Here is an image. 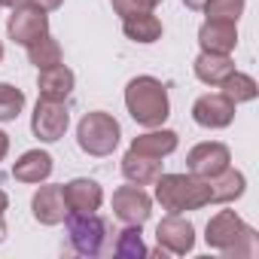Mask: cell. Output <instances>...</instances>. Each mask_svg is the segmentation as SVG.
<instances>
[{"label": "cell", "mask_w": 259, "mask_h": 259, "mask_svg": "<svg viewBox=\"0 0 259 259\" xmlns=\"http://www.w3.org/2000/svg\"><path fill=\"white\" fill-rule=\"evenodd\" d=\"M73 70L64 67V64H55V67H46L40 70V79H37V89H40V98H49V101H67V95L73 92Z\"/></svg>", "instance_id": "16"}, {"label": "cell", "mask_w": 259, "mask_h": 259, "mask_svg": "<svg viewBox=\"0 0 259 259\" xmlns=\"http://www.w3.org/2000/svg\"><path fill=\"white\" fill-rule=\"evenodd\" d=\"M113 253H116L119 259H138V256H147L150 250L144 247V238H141V226H125V229L116 235Z\"/></svg>", "instance_id": "24"}, {"label": "cell", "mask_w": 259, "mask_h": 259, "mask_svg": "<svg viewBox=\"0 0 259 259\" xmlns=\"http://www.w3.org/2000/svg\"><path fill=\"white\" fill-rule=\"evenodd\" d=\"M64 226H67L70 247H73L79 256H101V253L107 250L110 226H107V220L98 217L95 210H92V213H67V217H64Z\"/></svg>", "instance_id": "5"}, {"label": "cell", "mask_w": 259, "mask_h": 259, "mask_svg": "<svg viewBox=\"0 0 259 259\" xmlns=\"http://www.w3.org/2000/svg\"><path fill=\"white\" fill-rule=\"evenodd\" d=\"M7 241V223H4V217H0V244Z\"/></svg>", "instance_id": "33"}, {"label": "cell", "mask_w": 259, "mask_h": 259, "mask_svg": "<svg viewBox=\"0 0 259 259\" xmlns=\"http://www.w3.org/2000/svg\"><path fill=\"white\" fill-rule=\"evenodd\" d=\"M177 132H171V128H150L147 135H138L132 141V153H141V156H150V159H165L177 150Z\"/></svg>", "instance_id": "15"}, {"label": "cell", "mask_w": 259, "mask_h": 259, "mask_svg": "<svg viewBox=\"0 0 259 259\" xmlns=\"http://www.w3.org/2000/svg\"><path fill=\"white\" fill-rule=\"evenodd\" d=\"M0 61H4V43H0Z\"/></svg>", "instance_id": "35"}, {"label": "cell", "mask_w": 259, "mask_h": 259, "mask_svg": "<svg viewBox=\"0 0 259 259\" xmlns=\"http://www.w3.org/2000/svg\"><path fill=\"white\" fill-rule=\"evenodd\" d=\"M31 213H34V220L40 226H58V223H64V217L70 213V207L64 201V186H55V183L40 186L34 192V198H31Z\"/></svg>", "instance_id": "12"}, {"label": "cell", "mask_w": 259, "mask_h": 259, "mask_svg": "<svg viewBox=\"0 0 259 259\" xmlns=\"http://www.w3.org/2000/svg\"><path fill=\"white\" fill-rule=\"evenodd\" d=\"M207 186H210V204H229V201H235V198L244 195L247 180H244L241 171H235V168L229 165L226 171H220L217 177H210Z\"/></svg>", "instance_id": "19"}, {"label": "cell", "mask_w": 259, "mask_h": 259, "mask_svg": "<svg viewBox=\"0 0 259 259\" xmlns=\"http://www.w3.org/2000/svg\"><path fill=\"white\" fill-rule=\"evenodd\" d=\"M64 201H67L70 213H92L104 204V189L98 186V180L76 177L64 186Z\"/></svg>", "instance_id": "14"}, {"label": "cell", "mask_w": 259, "mask_h": 259, "mask_svg": "<svg viewBox=\"0 0 259 259\" xmlns=\"http://www.w3.org/2000/svg\"><path fill=\"white\" fill-rule=\"evenodd\" d=\"M22 110H25V92L10 82H0V122L19 119Z\"/></svg>", "instance_id": "25"}, {"label": "cell", "mask_w": 259, "mask_h": 259, "mask_svg": "<svg viewBox=\"0 0 259 259\" xmlns=\"http://www.w3.org/2000/svg\"><path fill=\"white\" fill-rule=\"evenodd\" d=\"M7 207H10V195L0 189V217H4V210H7Z\"/></svg>", "instance_id": "31"}, {"label": "cell", "mask_w": 259, "mask_h": 259, "mask_svg": "<svg viewBox=\"0 0 259 259\" xmlns=\"http://www.w3.org/2000/svg\"><path fill=\"white\" fill-rule=\"evenodd\" d=\"M156 244H159V250H165L171 256H186L195 247V226L189 220H183L180 213H168L156 226Z\"/></svg>", "instance_id": "8"}, {"label": "cell", "mask_w": 259, "mask_h": 259, "mask_svg": "<svg viewBox=\"0 0 259 259\" xmlns=\"http://www.w3.org/2000/svg\"><path fill=\"white\" fill-rule=\"evenodd\" d=\"M229 165H232V153H229V147L220 144V141L198 144V147H192L189 156H186V168H189V174L204 177V180L217 177V174L226 171Z\"/></svg>", "instance_id": "10"}, {"label": "cell", "mask_w": 259, "mask_h": 259, "mask_svg": "<svg viewBox=\"0 0 259 259\" xmlns=\"http://www.w3.org/2000/svg\"><path fill=\"white\" fill-rule=\"evenodd\" d=\"M119 138H122L119 122L104 110L85 113L76 125V144L89 156H110L119 147Z\"/></svg>", "instance_id": "4"}, {"label": "cell", "mask_w": 259, "mask_h": 259, "mask_svg": "<svg viewBox=\"0 0 259 259\" xmlns=\"http://www.w3.org/2000/svg\"><path fill=\"white\" fill-rule=\"evenodd\" d=\"M61 4H64V0H28V7H37L43 13H55Z\"/></svg>", "instance_id": "28"}, {"label": "cell", "mask_w": 259, "mask_h": 259, "mask_svg": "<svg viewBox=\"0 0 259 259\" xmlns=\"http://www.w3.org/2000/svg\"><path fill=\"white\" fill-rule=\"evenodd\" d=\"M156 201L168 213H186L210 204V186L195 174H159L156 177Z\"/></svg>", "instance_id": "2"}, {"label": "cell", "mask_w": 259, "mask_h": 259, "mask_svg": "<svg viewBox=\"0 0 259 259\" xmlns=\"http://www.w3.org/2000/svg\"><path fill=\"white\" fill-rule=\"evenodd\" d=\"M0 7H10V10H19V7H28V0H0Z\"/></svg>", "instance_id": "30"}, {"label": "cell", "mask_w": 259, "mask_h": 259, "mask_svg": "<svg viewBox=\"0 0 259 259\" xmlns=\"http://www.w3.org/2000/svg\"><path fill=\"white\" fill-rule=\"evenodd\" d=\"M244 4L247 0H207L201 10L207 13V19H223V22H235L238 25V19L244 13Z\"/></svg>", "instance_id": "26"}, {"label": "cell", "mask_w": 259, "mask_h": 259, "mask_svg": "<svg viewBox=\"0 0 259 259\" xmlns=\"http://www.w3.org/2000/svg\"><path fill=\"white\" fill-rule=\"evenodd\" d=\"M183 4H186V7H189V10H201V7H204V4H207V0H183Z\"/></svg>", "instance_id": "32"}, {"label": "cell", "mask_w": 259, "mask_h": 259, "mask_svg": "<svg viewBox=\"0 0 259 259\" xmlns=\"http://www.w3.org/2000/svg\"><path fill=\"white\" fill-rule=\"evenodd\" d=\"M52 174V156L46 150H28L16 165H13V177L19 183H43Z\"/></svg>", "instance_id": "17"}, {"label": "cell", "mask_w": 259, "mask_h": 259, "mask_svg": "<svg viewBox=\"0 0 259 259\" xmlns=\"http://www.w3.org/2000/svg\"><path fill=\"white\" fill-rule=\"evenodd\" d=\"M220 89H223V95H226L235 107H238V104H247V101H256V95H259L256 79L247 76V73H238V70H232V73L220 82Z\"/></svg>", "instance_id": "22"}, {"label": "cell", "mask_w": 259, "mask_h": 259, "mask_svg": "<svg viewBox=\"0 0 259 259\" xmlns=\"http://www.w3.org/2000/svg\"><path fill=\"white\" fill-rule=\"evenodd\" d=\"M28 58H31V64L37 70L55 67V64H61V46H58V40L52 34H46V37H40L37 43L28 46Z\"/></svg>", "instance_id": "23"}, {"label": "cell", "mask_w": 259, "mask_h": 259, "mask_svg": "<svg viewBox=\"0 0 259 259\" xmlns=\"http://www.w3.org/2000/svg\"><path fill=\"white\" fill-rule=\"evenodd\" d=\"M113 4V13L116 16H135V13H153V7L147 4V0H110Z\"/></svg>", "instance_id": "27"}, {"label": "cell", "mask_w": 259, "mask_h": 259, "mask_svg": "<svg viewBox=\"0 0 259 259\" xmlns=\"http://www.w3.org/2000/svg\"><path fill=\"white\" fill-rule=\"evenodd\" d=\"M195 76L204 82V85H220L232 70H235V61L232 55H220V52H201L192 64Z\"/></svg>", "instance_id": "20"}, {"label": "cell", "mask_w": 259, "mask_h": 259, "mask_svg": "<svg viewBox=\"0 0 259 259\" xmlns=\"http://www.w3.org/2000/svg\"><path fill=\"white\" fill-rule=\"evenodd\" d=\"M198 43H201V52L232 55L235 46H238V28H235V22L207 19V22L198 28Z\"/></svg>", "instance_id": "13"}, {"label": "cell", "mask_w": 259, "mask_h": 259, "mask_svg": "<svg viewBox=\"0 0 259 259\" xmlns=\"http://www.w3.org/2000/svg\"><path fill=\"white\" fill-rule=\"evenodd\" d=\"M7 153H10V135H7V132H0V162L7 159Z\"/></svg>", "instance_id": "29"}, {"label": "cell", "mask_w": 259, "mask_h": 259, "mask_svg": "<svg viewBox=\"0 0 259 259\" xmlns=\"http://www.w3.org/2000/svg\"><path fill=\"white\" fill-rule=\"evenodd\" d=\"M7 34L13 43L28 49L31 43H37L40 37L49 34V16L37 7H19V10H13V16L7 22Z\"/></svg>", "instance_id": "9"}, {"label": "cell", "mask_w": 259, "mask_h": 259, "mask_svg": "<svg viewBox=\"0 0 259 259\" xmlns=\"http://www.w3.org/2000/svg\"><path fill=\"white\" fill-rule=\"evenodd\" d=\"M147 4H150V7H153V10H156V7H159V4H162V0H147Z\"/></svg>", "instance_id": "34"}, {"label": "cell", "mask_w": 259, "mask_h": 259, "mask_svg": "<svg viewBox=\"0 0 259 259\" xmlns=\"http://www.w3.org/2000/svg\"><path fill=\"white\" fill-rule=\"evenodd\" d=\"M122 174L135 186H153L156 177L162 174V159H150V156H141V153L128 150L125 159H122Z\"/></svg>", "instance_id": "18"}, {"label": "cell", "mask_w": 259, "mask_h": 259, "mask_svg": "<svg viewBox=\"0 0 259 259\" xmlns=\"http://www.w3.org/2000/svg\"><path fill=\"white\" fill-rule=\"evenodd\" d=\"M204 241L223 256H256V232L235 210H220L210 217Z\"/></svg>", "instance_id": "3"}, {"label": "cell", "mask_w": 259, "mask_h": 259, "mask_svg": "<svg viewBox=\"0 0 259 259\" xmlns=\"http://www.w3.org/2000/svg\"><path fill=\"white\" fill-rule=\"evenodd\" d=\"M192 119H195L201 128H229L232 119H235V104H232L223 92L201 95V98L192 104Z\"/></svg>", "instance_id": "11"}, {"label": "cell", "mask_w": 259, "mask_h": 259, "mask_svg": "<svg viewBox=\"0 0 259 259\" xmlns=\"http://www.w3.org/2000/svg\"><path fill=\"white\" fill-rule=\"evenodd\" d=\"M70 125V113H67V104L64 101H49V98H40L37 107H34V116H31V132L34 138H40L43 144H55L64 138Z\"/></svg>", "instance_id": "6"}, {"label": "cell", "mask_w": 259, "mask_h": 259, "mask_svg": "<svg viewBox=\"0 0 259 259\" xmlns=\"http://www.w3.org/2000/svg\"><path fill=\"white\" fill-rule=\"evenodd\" d=\"M122 31L135 43H156L162 37V22L153 13H135V16L122 19Z\"/></svg>", "instance_id": "21"}, {"label": "cell", "mask_w": 259, "mask_h": 259, "mask_svg": "<svg viewBox=\"0 0 259 259\" xmlns=\"http://www.w3.org/2000/svg\"><path fill=\"white\" fill-rule=\"evenodd\" d=\"M125 107L132 119L144 128H159L171 116V101L168 89L156 76H135L125 85Z\"/></svg>", "instance_id": "1"}, {"label": "cell", "mask_w": 259, "mask_h": 259, "mask_svg": "<svg viewBox=\"0 0 259 259\" xmlns=\"http://www.w3.org/2000/svg\"><path fill=\"white\" fill-rule=\"evenodd\" d=\"M153 213V198L141 186H119L113 192V217L125 226H144Z\"/></svg>", "instance_id": "7"}]
</instances>
